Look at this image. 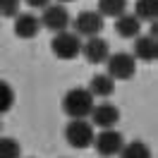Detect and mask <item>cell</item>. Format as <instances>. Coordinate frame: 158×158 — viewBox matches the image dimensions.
Here are the masks:
<instances>
[{"instance_id":"1","label":"cell","mask_w":158,"mask_h":158,"mask_svg":"<svg viewBox=\"0 0 158 158\" xmlns=\"http://www.w3.org/2000/svg\"><path fill=\"white\" fill-rule=\"evenodd\" d=\"M94 103L96 101L91 96V91L84 89V86H74V89H69L62 96V110L72 120H86L91 108H94Z\"/></svg>"},{"instance_id":"2","label":"cell","mask_w":158,"mask_h":158,"mask_svg":"<svg viewBox=\"0 0 158 158\" xmlns=\"http://www.w3.org/2000/svg\"><path fill=\"white\" fill-rule=\"evenodd\" d=\"M94 125L89 120H69L67 127H65V141H67L72 148H89L94 144Z\"/></svg>"},{"instance_id":"3","label":"cell","mask_w":158,"mask_h":158,"mask_svg":"<svg viewBox=\"0 0 158 158\" xmlns=\"http://www.w3.org/2000/svg\"><path fill=\"white\" fill-rule=\"evenodd\" d=\"M106 65H108L106 74H110L115 81H127L137 74V60L129 53H110Z\"/></svg>"},{"instance_id":"4","label":"cell","mask_w":158,"mask_h":158,"mask_svg":"<svg viewBox=\"0 0 158 158\" xmlns=\"http://www.w3.org/2000/svg\"><path fill=\"white\" fill-rule=\"evenodd\" d=\"M50 48L55 53V58L60 60H74L79 58V53H81V39H79L74 31H60L53 36L50 41Z\"/></svg>"},{"instance_id":"5","label":"cell","mask_w":158,"mask_h":158,"mask_svg":"<svg viewBox=\"0 0 158 158\" xmlns=\"http://www.w3.org/2000/svg\"><path fill=\"white\" fill-rule=\"evenodd\" d=\"M72 24H74V34L79 39H91V36H101L106 19L98 15V10H81L72 19Z\"/></svg>"},{"instance_id":"6","label":"cell","mask_w":158,"mask_h":158,"mask_svg":"<svg viewBox=\"0 0 158 158\" xmlns=\"http://www.w3.org/2000/svg\"><path fill=\"white\" fill-rule=\"evenodd\" d=\"M41 27H46L53 34H60V31H67L69 29V12L65 5H46L43 7V15L39 17Z\"/></svg>"},{"instance_id":"7","label":"cell","mask_w":158,"mask_h":158,"mask_svg":"<svg viewBox=\"0 0 158 158\" xmlns=\"http://www.w3.org/2000/svg\"><path fill=\"white\" fill-rule=\"evenodd\" d=\"M122 144H125L122 134H120L118 129L113 127V129H101L98 134L94 137V144H91V146L98 151V156L110 158V156H118V153H120Z\"/></svg>"},{"instance_id":"8","label":"cell","mask_w":158,"mask_h":158,"mask_svg":"<svg viewBox=\"0 0 158 158\" xmlns=\"http://www.w3.org/2000/svg\"><path fill=\"white\" fill-rule=\"evenodd\" d=\"M91 125L98 129H113L120 122V108L113 106L110 101H103V103H94V108L89 113Z\"/></svg>"},{"instance_id":"9","label":"cell","mask_w":158,"mask_h":158,"mask_svg":"<svg viewBox=\"0 0 158 158\" xmlns=\"http://www.w3.org/2000/svg\"><path fill=\"white\" fill-rule=\"evenodd\" d=\"M79 55H84L86 62L91 65H101V62H106L110 55V46L106 39H101V36H91V39L81 41V53Z\"/></svg>"},{"instance_id":"10","label":"cell","mask_w":158,"mask_h":158,"mask_svg":"<svg viewBox=\"0 0 158 158\" xmlns=\"http://www.w3.org/2000/svg\"><path fill=\"white\" fill-rule=\"evenodd\" d=\"M41 31V22L36 15H31V12H19L17 17H15V34L19 36V39H34V36H39Z\"/></svg>"},{"instance_id":"11","label":"cell","mask_w":158,"mask_h":158,"mask_svg":"<svg viewBox=\"0 0 158 158\" xmlns=\"http://www.w3.org/2000/svg\"><path fill=\"white\" fill-rule=\"evenodd\" d=\"M134 60H141V62H156L158 58V41L153 36H137L134 41Z\"/></svg>"},{"instance_id":"12","label":"cell","mask_w":158,"mask_h":158,"mask_svg":"<svg viewBox=\"0 0 158 158\" xmlns=\"http://www.w3.org/2000/svg\"><path fill=\"white\" fill-rule=\"evenodd\" d=\"M89 91H91V96L96 98H110L113 94H115V79L110 77V74H94L89 81Z\"/></svg>"},{"instance_id":"13","label":"cell","mask_w":158,"mask_h":158,"mask_svg":"<svg viewBox=\"0 0 158 158\" xmlns=\"http://www.w3.org/2000/svg\"><path fill=\"white\" fill-rule=\"evenodd\" d=\"M115 31H118V36L122 39H137L141 36V22L134 17V15H120L118 19H115Z\"/></svg>"},{"instance_id":"14","label":"cell","mask_w":158,"mask_h":158,"mask_svg":"<svg viewBox=\"0 0 158 158\" xmlns=\"http://www.w3.org/2000/svg\"><path fill=\"white\" fill-rule=\"evenodd\" d=\"M134 17L139 22H156L158 17V0H137L134 2Z\"/></svg>"},{"instance_id":"15","label":"cell","mask_w":158,"mask_h":158,"mask_svg":"<svg viewBox=\"0 0 158 158\" xmlns=\"http://www.w3.org/2000/svg\"><path fill=\"white\" fill-rule=\"evenodd\" d=\"M127 12V0H98V15L106 19V17H113L118 19L120 15Z\"/></svg>"},{"instance_id":"16","label":"cell","mask_w":158,"mask_h":158,"mask_svg":"<svg viewBox=\"0 0 158 158\" xmlns=\"http://www.w3.org/2000/svg\"><path fill=\"white\" fill-rule=\"evenodd\" d=\"M118 156L120 158H151V148L144 141H129V144H122Z\"/></svg>"},{"instance_id":"17","label":"cell","mask_w":158,"mask_h":158,"mask_svg":"<svg viewBox=\"0 0 158 158\" xmlns=\"http://www.w3.org/2000/svg\"><path fill=\"white\" fill-rule=\"evenodd\" d=\"M0 158H22V144L12 137H0Z\"/></svg>"},{"instance_id":"18","label":"cell","mask_w":158,"mask_h":158,"mask_svg":"<svg viewBox=\"0 0 158 158\" xmlns=\"http://www.w3.org/2000/svg\"><path fill=\"white\" fill-rule=\"evenodd\" d=\"M12 106H15V89L5 79H0V115L10 113Z\"/></svg>"},{"instance_id":"19","label":"cell","mask_w":158,"mask_h":158,"mask_svg":"<svg viewBox=\"0 0 158 158\" xmlns=\"http://www.w3.org/2000/svg\"><path fill=\"white\" fill-rule=\"evenodd\" d=\"M22 0H0V17H17Z\"/></svg>"},{"instance_id":"20","label":"cell","mask_w":158,"mask_h":158,"mask_svg":"<svg viewBox=\"0 0 158 158\" xmlns=\"http://www.w3.org/2000/svg\"><path fill=\"white\" fill-rule=\"evenodd\" d=\"M22 2H27L29 7H39V10H43L46 5H50V0H22Z\"/></svg>"},{"instance_id":"21","label":"cell","mask_w":158,"mask_h":158,"mask_svg":"<svg viewBox=\"0 0 158 158\" xmlns=\"http://www.w3.org/2000/svg\"><path fill=\"white\" fill-rule=\"evenodd\" d=\"M60 2H72V0H60Z\"/></svg>"},{"instance_id":"22","label":"cell","mask_w":158,"mask_h":158,"mask_svg":"<svg viewBox=\"0 0 158 158\" xmlns=\"http://www.w3.org/2000/svg\"><path fill=\"white\" fill-rule=\"evenodd\" d=\"M0 132H2V120H0Z\"/></svg>"}]
</instances>
